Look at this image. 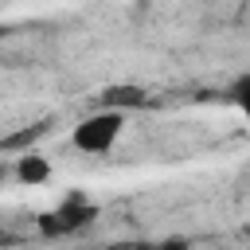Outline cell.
I'll return each mask as SVG.
<instances>
[{"instance_id": "6da1fadb", "label": "cell", "mask_w": 250, "mask_h": 250, "mask_svg": "<svg viewBox=\"0 0 250 250\" xmlns=\"http://www.w3.org/2000/svg\"><path fill=\"white\" fill-rule=\"evenodd\" d=\"M121 129H125V113H113V109H102V113H90V117H82L78 125H74V148H82V152H109L113 145H117V137H121Z\"/></svg>"}, {"instance_id": "7a4b0ae2", "label": "cell", "mask_w": 250, "mask_h": 250, "mask_svg": "<svg viewBox=\"0 0 250 250\" xmlns=\"http://www.w3.org/2000/svg\"><path fill=\"white\" fill-rule=\"evenodd\" d=\"M98 215V207L94 203H86L82 195H70L62 207H55V211H47V215H39V230L43 234H70V230H78V227H86L90 219Z\"/></svg>"}, {"instance_id": "3957f363", "label": "cell", "mask_w": 250, "mask_h": 250, "mask_svg": "<svg viewBox=\"0 0 250 250\" xmlns=\"http://www.w3.org/2000/svg\"><path fill=\"white\" fill-rule=\"evenodd\" d=\"M102 102H105V109H113V113H121V109H133V105H145V102H148V94H145L141 86H109V90L102 94Z\"/></svg>"}, {"instance_id": "277c9868", "label": "cell", "mask_w": 250, "mask_h": 250, "mask_svg": "<svg viewBox=\"0 0 250 250\" xmlns=\"http://www.w3.org/2000/svg\"><path fill=\"white\" fill-rule=\"evenodd\" d=\"M47 176H51V164H47L39 152H23V156H20V164H16V180H20V184L35 188V184H43Z\"/></svg>"}, {"instance_id": "5b68a950", "label": "cell", "mask_w": 250, "mask_h": 250, "mask_svg": "<svg viewBox=\"0 0 250 250\" xmlns=\"http://www.w3.org/2000/svg\"><path fill=\"white\" fill-rule=\"evenodd\" d=\"M43 133H47V125H31V129H20V133H12V137H8L0 148H27V145H35Z\"/></svg>"}, {"instance_id": "8992f818", "label": "cell", "mask_w": 250, "mask_h": 250, "mask_svg": "<svg viewBox=\"0 0 250 250\" xmlns=\"http://www.w3.org/2000/svg\"><path fill=\"white\" fill-rule=\"evenodd\" d=\"M156 250H188V242H184V238H168V242H160Z\"/></svg>"}, {"instance_id": "52a82bcc", "label": "cell", "mask_w": 250, "mask_h": 250, "mask_svg": "<svg viewBox=\"0 0 250 250\" xmlns=\"http://www.w3.org/2000/svg\"><path fill=\"white\" fill-rule=\"evenodd\" d=\"M4 176H8V168H4V164H0V184H4Z\"/></svg>"}, {"instance_id": "ba28073f", "label": "cell", "mask_w": 250, "mask_h": 250, "mask_svg": "<svg viewBox=\"0 0 250 250\" xmlns=\"http://www.w3.org/2000/svg\"><path fill=\"white\" fill-rule=\"evenodd\" d=\"M0 35H4V31H0Z\"/></svg>"}]
</instances>
